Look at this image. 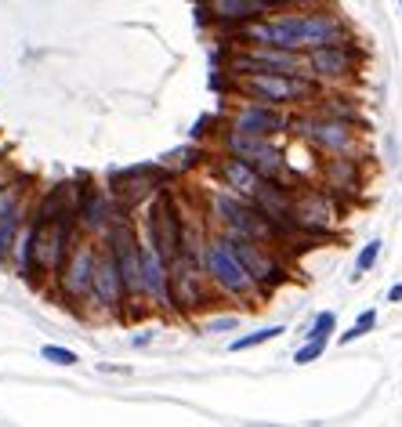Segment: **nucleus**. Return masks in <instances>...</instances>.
Listing matches in <instances>:
<instances>
[{"instance_id": "26", "label": "nucleus", "mask_w": 402, "mask_h": 427, "mask_svg": "<svg viewBox=\"0 0 402 427\" xmlns=\"http://www.w3.org/2000/svg\"><path fill=\"white\" fill-rule=\"evenodd\" d=\"M323 351H326V340H308L305 348L293 351V362H298V366H308V362H315Z\"/></svg>"}, {"instance_id": "14", "label": "nucleus", "mask_w": 402, "mask_h": 427, "mask_svg": "<svg viewBox=\"0 0 402 427\" xmlns=\"http://www.w3.org/2000/svg\"><path fill=\"white\" fill-rule=\"evenodd\" d=\"M308 66L319 80H345L355 73V55L348 44H323L308 51Z\"/></svg>"}, {"instance_id": "6", "label": "nucleus", "mask_w": 402, "mask_h": 427, "mask_svg": "<svg viewBox=\"0 0 402 427\" xmlns=\"http://www.w3.org/2000/svg\"><path fill=\"white\" fill-rule=\"evenodd\" d=\"M113 250V258L120 265V275H123V293L131 297V301H138V297L145 293V279H141V246L138 239L131 236V228H127V221H113L109 225V243H105Z\"/></svg>"}, {"instance_id": "30", "label": "nucleus", "mask_w": 402, "mask_h": 427, "mask_svg": "<svg viewBox=\"0 0 402 427\" xmlns=\"http://www.w3.org/2000/svg\"><path fill=\"white\" fill-rule=\"evenodd\" d=\"M149 340H153V330H149V333H141V337H134L131 344H134V348H145V344H149Z\"/></svg>"}, {"instance_id": "13", "label": "nucleus", "mask_w": 402, "mask_h": 427, "mask_svg": "<svg viewBox=\"0 0 402 427\" xmlns=\"http://www.w3.org/2000/svg\"><path fill=\"white\" fill-rule=\"evenodd\" d=\"M301 131L315 148H326V153H352L355 134L345 120H301Z\"/></svg>"}, {"instance_id": "31", "label": "nucleus", "mask_w": 402, "mask_h": 427, "mask_svg": "<svg viewBox=\"0 0 402 427\" xmlns=\"http://www.w3.org/2000/svg\"><path fill=\"white\" fill-rule=\"evenodd\" d=\"M268 4L276 8V4H308V0H268Z\"/></svg>"}, {"instance_id": "2", "label": "nucleus", "mask_w": 402, "mask_h": 427, "mask_svg": "<svg viewBox=\"0 0 402 427\" xmlns=\"http://www.w3.org/2000/svg\"><path fill=\"white\" fill-rule=\"evenodd\" d=\"M236 88L247 98L265 102V105H301L319 94V88L298 73H240Z\"/></svg>"}, {"instance_id": "16", "label": "nucleus", "mask_w": 402, "mask_h": 427, "mask_svg": "<svg viewBox=\"0 0 402 427\" xmlns=\"http://www.w3.org/2000/svg\"><path fill=\"white\" fill-rule=\"evenodd\" d=\"M141 279H145V293L156 304H171V272H167V258L153 243L141 246Z\"/></svg>"}, {"instance_id": "11", "label": "nucleus", "mask_w": 402, "mask_h": 427, "mask_svg": "<svg viewBox=\"0 0 402 427\" xmlns=\"http://www.w3.org/2000/svg\"><path fill=\"white\" fill-rule=\"evenodd\" d=\"M95 265H98L95 243H76L73 253L66 258V265H62V290H66L69 297H91Z\"/></svg>"}, {"instance_id": "23", "label": "nucleus", "mask_w": 402, "mask_h": 427, "mask_svg": "<svg viewBox=\"0 0 402 427\" xmlns=\"http://www.w3.org/2000/svg\"><path fill=\"white\" fill-rule=\"evenodd\" d=\"M373 326H377V312H373V308H366V312H363V315H359L355 323H352V330H345V333L337 337V340H341V344H352V340L366 337V333H370Z\"/></svg>"}, {"instance_id": "3", "label": "nucleus", "mask_w": 402, "mask_h": 427, "mask_svg": "<svg viewBox=\"0 0 402 427\" xmlns=\"http://www.w3.org/2000/svg\"><path fill=\"white\" fill-rule=\"evenodd\" d=\"M225 153L247 160L268 181H279V185L286 181V160H283V153L276 145H268L265 134H250V131H236V127H228V131H225Z\"/></svg>"}, {"instance_id": "21", "label": "nucleus", "mask_w": 402, "mask_h": 427, "mask_svg": "<svg viewBox=\"0 0 402 427\" xmlns=\"http://www.w3.org/2000/svg\"><path fill=\"white\" fill-rule=\"evenodd\" d=\"M286 333V326H265V330H254V333H247V337H240V340H232V351H250V348H258V344H268V340H279Z\"/></svg>"}, {"instance_id": "9", "label": "nucleus", "mask_w": 402, "mask_h": 427, "mask_svg": "<svg viewBox=\"0 0 402 427\" xmlns=\"http://www.w3.org/2000/svg\"><path fill=\"white\" fill-rule=\"evenodd\" d=\"M156 178H171V174H160L153 163H141L131 167L123 174H113V196H116V210H134L141 200H149L156 192Z\"/></svg>"}, {"instance_id": "10", "label": "nucleus", "mask_w": 402, "mask_h": 427, "mask_svg": "<svg viewBox=\"0 0 402 427\" xmlns=\"http://www.w3.org/2000/svg\"><path fill=\"white\" fill-rule=\"evenodd\" d=\"M232 250L240 253V261L247 265V272L254 275V283L261 290H272L283 283V265L268 253V246H261V239H247V236H228Z\"/></svg>"}, {"instance_id": "20", "label": "nucleus", "mask_w": 402, "mask_h": 427, "mask_svg": "<svg viewBox=\"0 0 402 427\" xmlns=\"http://www.w3.org/2000/svg\"><path fill=\"white\" fill-rule=\"evenodd\" d=\"M218 178L225 181V185H232V188H236L240 192V196H254V192H258L261 188V174H258V170H254L247 160H240V156H225L221 160V167H218Z\"/></svg>"}, {"instance_id": "19", "label": "nucleus", "mask_w": 402, "mask_h": 427, "mask_svg": "<svg viewBox=\"0 0 402 427\" xmlns=\"http://www.w3.org/2000/svg\"><path fill=\"white\" fill-rule=\"evenodd\" d=\"M76 218H80V225L88 232H109V225H113V203L105 200L102 192L83 188L80 203H76Z\"/></svg>"}, {"instance_id": "28", "label": "nucleus", "mask_w": 402, "mask_h": 427, "mask_svg": "<svg viewBox=\"0 0 402 427\" xmlns=\"http://www.w3.org/2000/svg\"><path fill=\"white\" fill-rule=\"evenodd\" d=\"M207 333H228V330H240V318L236 315H225V318H207Z\"/></svg>"}, {"instance_id": "24", "label": "nucleus", "mask_w": 402, "mask_h": 427, "mask_svg": "<svg viewBox=\"0 0 402 427\" xmlns=\"http://www.w3.org/2000/svg\"><path fill=\"white\" fill-rule=\"evenodd\" d=\"M333 330H337V315L333 312H319L315 323H312V330H308V340H330Z\"/></svg>"}, {"instance_id": "18", "label": "nucleus", "mask_w": 402, "mask_h": 427, "mask_svg": "<svg viewBox=\"0 0 402 427\" xmlns=\"http://www.w3.org/2000/svg\"><path fill=\"white\" fill-rule=\"evenodd\" d=\"M232 127H236V131H250V134H276L286 127V120H283V113H276V105L254 102L232 116Z\"/></svg>"}, {"instance_id": "22", "label": "nucleus", "mask_w": 402, "mask_h": 427, "mask_svg": "<svg viewBox=\"0 0 402 427\" xmlns=\"http://www.w3.org/2000/svg\"><path fill=\"white\" fill-rule=\"evenodd\" d=\"M380 246H384V243H380V239H370L363 250H359V258H355V272H352V283L355 279H363V275L377 265V258H380Z\"/></svg>"}, {"instance_id": "1", "label": "nucleus", "mask_w": 402, "mask_h": 427, "mask_svg": "<svg viewBox=\"0 0 402 427\" xmlns=\"http://www.w3.org/2000/svg\"><path fill=\"white\" fill-rule=\"evenodd\" d=\"M243 40L283 48V51H312L323 44H348L352 33L333 11H301V15L268 18V22L258 18V22L243 26Z\"/></svg>"}, {"instance_id": "12", "label": "nucleus", "mask_w": 402, "mask_h": 427, "mask_svg": "<svg viewBox=\"0 0 402 427\" xmlns=\"http://www.w3.org/2000/svg\"><path fill=\"white\" fill-rule=\"evenodd\" d=\"M91 297H95L102 308H109V312H116L120 301H123V275H120V265H116V258H113V250H109V246H102V250H98Z\"/></svg>"}, {"instance_id": "8", "label": "nucleus", "mask_w": 402, "mask_h": 427, "mask_svg": "<svg viewBox=\"0 0 402 427\" xmlns=\"http://www.w3.org/2000/svg\"><path fill=\"white\" fill-rule=\"evenodd\" d=\"M149 243L163 253L167 261H174L178 253H185V232H181V218L174 210V200L167 196H156L153 210H149Z\"/></svg>"}, {"instance_id": "5", "label": "nucleus", "mask_w": 402, "mask_h": 427, "mask_svg": "<svg viewBox=\"0 0 402 427\" xmlns=\"http://www.w3.org/2000/svg\"><path fill=\"white\" fill-rule=\"evenodd\" d=\"M214 210L221 214V221L232 228V236H247V239H261V243L279 236V228L265 218V210L254 200L247 203V200H236V196H218Z\"/></svg>"}, {"instance_id": "27", "label": "nucleus", "mask_w": 402, "mask_h": 427, "mask_svg": "<svg viewBox=\"0 0 402 427\" xmlns=\"http://www.w3.org/2000/svg\"><path fill=\"white\" fill-rule=\"evenodd\" d=\"M163 163H167V167H181V170H188L193 163H200V153H196V148H178V153H167Z\"/></svg>"}, {"instance_id": "25", "label": "nucleus", "mask_w": 402, "mask_h": 427, "mask_svg": "<svg viewBox=\"0 0 402 427\" xmlns=\"http://www.w3.org/2000/svg\"><path fill=\"white\" fill-rule=\"evenodd\" d=\"M40 358H48L51 366H76V351H69V348H58V344H44L40 348Z\"/></svg>"}, {"instance_id": "15", "label": "nucleus", "mask_w": 402, "mask_h": 427, "mask_svg": "<svg viewBox=\"0 0 402 427\" xmlns=\"http://www.w3.org/2000/svg\"><path fill=\"white\" fill-rule=\"evenodd\" d=\"M207 8H210V18L221 26H250V22H258V18H265L272 11L268 0H207Z\"/></svg>"}, {"instance_id": "29", "label": "nucleus", "mask_w": 402, "mask_h": 427, "mask_svg": "<svg viewBox=\"0 0 402 427\" xmlns=\"http://www.w3.org/2000/svg\"><path fill=\"white\" fill-rule=\"evenodd\" d=\"M384 301H391V304H398V301H402V283H395V286L388 290V297H384Z\"/></svg>"}, {"instance_id": "4", "label": "nucleus", "mask_w": 402, "mask_h": 427, "mask_svg": "<svg viewBox=\"0 0 402 427\" xmlns=\"http://www.w3.org/2000/svg\"><path fill=\"white\" fill-rule=\"evenodd\" d=\"M203 265H207V275L214 279L225 293H250L254 286V275L247 272V265L240 261V253L232 250V239L221 236V239H210L207 250H203Z\"/></svg>"}, {"instance_id": "17", "label": "nucleus", "mask_w": 402, "mask_h": 427, "mask_svg": "<svg viewBox=\"0 0 402 427\" xmlns=\"http://www.w3.org/2000/svg\"><path fill=\"white\" fill-rule=\"evenodd\" d=\"M330 225H333V206L323 192H305L301 200H293V228L326 232Z\"/></svg>"}, {"instance_id": "7", "label": "nucleus", "mask_w": 402, "mask_h": 427, "mask_svg": "<svg viewBox=\"0 0 402 427\" xmlns=\"http://www.w3.org/2000/svg\"><path fill=\"white\" fill-rule=\"evenodd\" d=\"M171 304L178 312H196L207 304V272L196 268L188 250L171 261Z\"/></svg>"}]
</instances>
